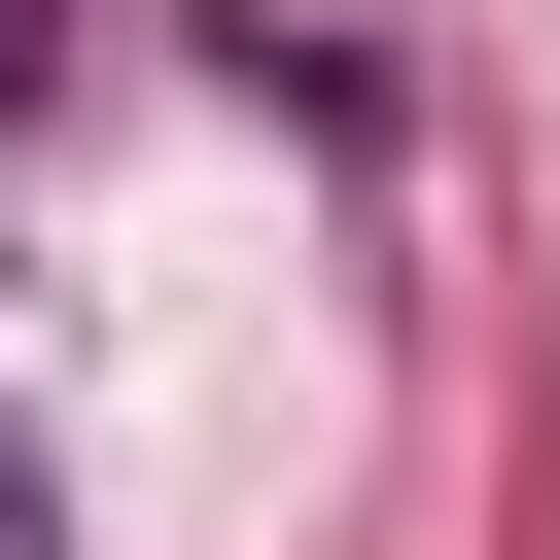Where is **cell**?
<instances>
[{
  "label": "cell",
  "instance_id": "1",
  "mask_svg": "<svg viewBox=\"0 0 560 560\" xmlns=\"http://www.w3.org/2000/svg\"><path fill=\"white\" fill-rule=\"evenodd\" d=\"M35 70H70V0H0V175H35Z\"/></svg>",
  "mask_w": 560,
  "mask_h": 560
},
{
  "label": "cell",
  "instance_id": "2",
  "mask_svg": "<svg viewBox=\"0 0 560 560\" xmlns=\"http://www.w3.org/2000/svg\"><path fill=\"white\" fill-rule=\"evenodd\" d=\"M0 560H70V490H35V420H0Z\"/></svg>",
  "mask_w": 560,
  "mask_h": 560
}]
</instances>
